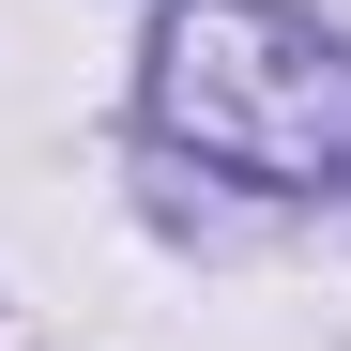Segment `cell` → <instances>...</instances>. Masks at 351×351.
Returning a JSON list of instances; mask_svg holds the SVG:
<instances>
[{"label":"cell","mask_w":351,"mask_h":351,"mask_svg":"<svg viewBox=\"0 0 351 351\" xmlns=\"http://www.w3.org/2000/svg\"><path fill=\"white\" fill-rule=\"evenodd\" d=\"M153 138L260 199H351V46L290 0H184L153 31Z\"/></svg>","instance_id":"1"}]
</instances>
